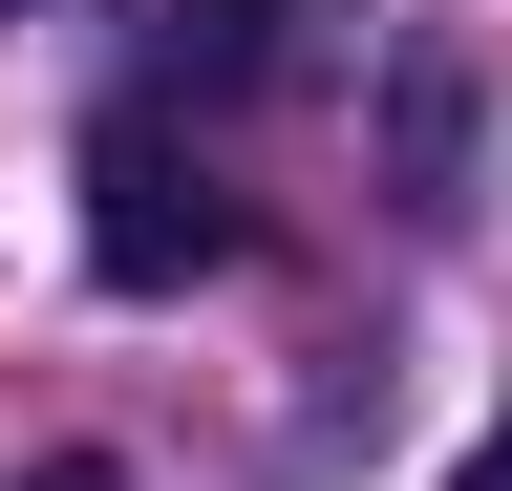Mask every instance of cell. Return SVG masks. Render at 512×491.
<instances>
[{"instance_id":"1","label":"cell","mask_w":512,"mask_h":491,"mask_svg":"<svg viewBox=\"0 0 512 491\" xmlns=\"http://www.w3.org/2000/svg\"><path fill=\"white\" fill-rule=\"evenodd\" d=\"M214 257H235V193H214V171H192L150 107L86 129V278L107 299H171V278H214Z\"/></svg>"},{"instance_id":"2","label":"cell","mask_w":512,"mask_h":491,"mask_svg":"<svg viewBox=\"0 0 512 491\" xmlns=\"http://www.w3.org/2000/svg\"><path fill=\"white\" fill-rule=\"evenodd\" d=\"M448 491H512V406H491V449H470V470H448Z\"/></svg>"},{"instance_id":"3","label":"cell","mask_w":512,"mask_h":491,"mask_svg":"<svg viewBox=\"0 0 512 491\" xmlns=\"http://www.w3.org/2000/svg\"><path fill=\"white\" fill-rule=\"evenodd\" d=\"M22 491H128V470H22Z\"/></svg>"}]
</instances>
